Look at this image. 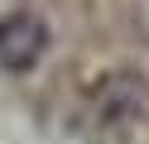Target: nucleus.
Segmentation results:
<instances>
[{"instance_id": "nucleus-1", "label": "nucleus", "mask_w": 149, "mask_h": 144, "mask_svg": "<svg viewBox=\"0 0 149 144\" xmlns=\"http://www.w3.org/2000/svg\"><path fill=\"white\" fill-rule=\"evenodd\" d=\"M149 111V82L130 67L106 72L91 86V125H96L106 139H125Z\"/></svg>"}, {"instance_id": "nucleus-2", "label": "nucleus", "mask_w": 149, "mask_h": 144, "mask_svg": "<svg viewBox=\"0 0 149 144\" xmlns=\"http://www.w3.org/2000/svg\"><path fill=\"white\" fill-rule=\"evenodd\" d=\"M53 43L48 19L29 15V10H10L0 15V72H34Z\"/></svg>"}]
</instances>
